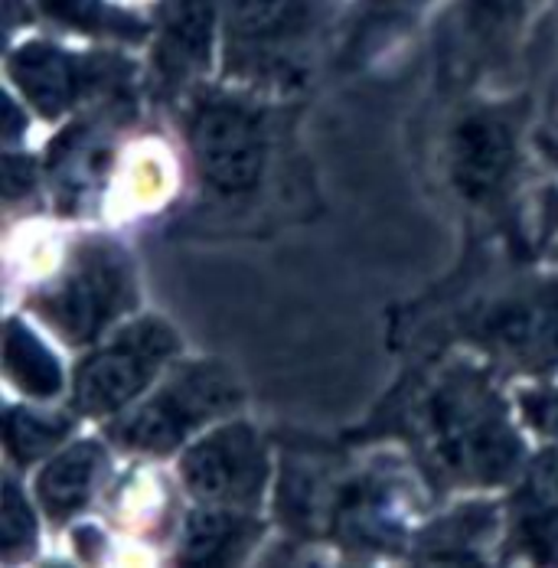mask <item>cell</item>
<instances>
[{"mask_svg": "<svg viewBox=\"0 0 558 568\" xmlns=\"http://www.w3.org/2000/svg\"><path fill=\"white\" fill-rule=\"evenodd\" d=\"M432 438L435 455L460 480L500 484L519 464V442L506 422L500 398L487 383L457 376L432 398Z\"/></svg>", "mask_w": 558, "mask_h": 568, "instance_id": "6da1fadb", "label": "cell"}, {"mask_svg": "<svg viewBox=\"0 0 558 568\" xmlns=\"http://www.w3.org/2000/svg\"><path fill=\"white\" fill-rule=\"evenodd\" d=\"M131 304V265L109 242L79 248L72 265L59 275V282L37 301L40 314L69 343L95 341Z\"/></svg>", "mask_w": 558, "mask_h": 568, "instance_id": "7a4b0ae2", "label": "cell"}, {"mask_svg": "<svg viewBox=\"0 0 558 568\" xmlns=\"http://www.w3.org/2000/svg\"><path fill=\"white\" fill-rule=\"evenodd\" d=\"M235 402L239 386L220 363H193L180 369L148 405L131 412L114 428V438L138 452H170L193 428L220 418Z\"/></svg>", "mask_w": 558, "mask_h": 568, "instance_id": "3957f363", "label": "cell"}, {"mask_svg": "<svg viewBox=\"0 0 558 568\" xmlns=\"http://www.w3.org/2000/svg\"><path fill=\"white\" fill-rule=\"evenodd\" d=\"M176 349L164 321H138L105 349L92 353L75 376V405L85 415H105L138 396Z\"/></svg>", "mask_w": 558, "mask_h": 568, "instance_id": "277c9868", "label": "cell"}, {"mask_svg": "<svg viewBox=\"0 0 558 568\" xmlns=\"http://www.w3.org/2000/svg\"><path fill=\"white\" fill-rule=\"evenodd\" d=\"M190 141L203 176L225 193L248 190L265 164L262 114L232 99H206L190 121Z\"/></svg>", "mask_w": 558, "mask_h": 568, "instance_id": "5b68a950", "label": "cell"}, {"mask_svg": "<svg viewBox=\"0 0 558 568\" xmlns=\"http://www.w3.org/2000/svg\"><path fill=\"white\" fill-rule=\"evenodd\" d=\"M183 477L200 500L223 507H248L262 497L268 480L265 445L248 425L220 428L186 455Z\"/></svg>", "mask_w": 558, "mask_h": 568, "instance_id": "8992f818", "label": "cell"}, {"mask_svg": "<svg viewBox=\"0 0 558 568\" xmlns=\"http://www.w3.org/2000/svg\"><path fill=\"white\" fill-rule=\"evenodd\" d=\"M118 72H121V65L114 59L79 62V59L65 57L53 47H43V43H30V47L17 50L10 57L13 82L33 102V109L43 112L47 118L62 114L82 95V89L105 85V82H112Z\"/></svg>", "mask_w": 558, "mask_h": 568, "instance_id": "52a82bcc", "label": "cell"}, {"mask_svg": "<svg viewBox=\"0 0 558 568\" xmlns=\"http://www.w3.org/2000/svg\"><path fill=\"white\" fill-rule=\"evenodd\" d=\"M229 40L248 59L278 57L324 13V0H225Z\"/></svg>", "mask_w": 558, "mask_h": 568, "instance_id": "ba28073f", "label": "cell"}, {"mask_svg": "<svg viewBox=\"0 0 558 568\" xmlns=\"http://www.w3.org/2000/svg\"><path fill=\"white\" fill-rule=\"evenodd\" d=\"M513 131L497 114H474L454 131L450 168L470 200L494 196L513 168Z\"/></svg>", "mask_w": 558, "mask_h": 568, "instance_id": "9c48e42d", "label": "cell"}, {"mask_svg": "<svg viewBox=\"0 0 558 568\" xmlns=\"http://www.w3.org/2000/svg\"><path fill=\"white\" fill-rule=\"evenodd\" d=\"M216 0H164L158 72L168 89L203 72L213 50Z\"/></svg>", "mask_w": 558, "mask_h": 568, "instance_id": "30bf717a", "label": "cell"}, {"mask_svg": "<svg viewBox=\"0 0 558 568\" xmlns=\"http://www.w3.org/2000/svg\"><path fill=\"white\" fill-rule=\"evenodd\" d=\"M99 474H102V452L92 442L59 455L40 477V500L47 513L65 519L75 510H82L95 490Z\"/></svg>", "mask_w": 558, "mask_h": 568, "instance_id": "8fae6325", "label": "cell"}, {"mask_svg": "<svg viewBox=\"0 0 558 568\" xmlns=\"http://www.w3.org/2000/svg\"><path fill=\"white\" fill-rule=\"evenodd\" d=\"M497 341L529 363H552L558 356V297L509 307L497 321Z\"/></svg>", "mask_w": 558, "mask_h": 568, "instance_id": "7c38bea8", "label": "cell"}, {"mask_svg": "<svg viewBox=\"0 0 558 568\" xmlns=\"http://www.w3.org/2000/svg\"><path fill=\"white\" fill-rule=\"evenodd\" d=\"M255 536V526L229 510H200L190 516L186 542H183V562L190 566H220L239 556L248 539Z\"/></svg>", "mask_w": 558, "mask_h": 568, "instance_id": "4fadbf2b", "label": "cell"}, {"mask_svg": "<svg viewBox=\"0 0 558 568\" xmlns=\"http://www.w3.org/2000/svg\"><path fill=\"white\" fill-rule=\"evenodd\" d=\"M3 366L7 376L27 393V396L50 398L59 393V363L50 356V349L37 341L27 327L17 321L7 324L3 337Z\"/></svg>", "mask_w": 558, "mask_h": 568, "instance_id": "5bb4252c", "label": "cell"}, {"mask_svg": "<svg viewBox=\"0 0 558 568\" xmlns=\"http://www.w3.org/2000/svg\"><path fill=\"white\" fill-rule=\"evenodd\" d=\"M40 7L72 30H85V33H112L121 40H141L144 37V23L114 10L102 0H40Z\"/></svg>", "mask_w": 558, "mask_h": 568, "instance_id": "9a60e30c", "label": "cell"}, {"mask_svg": "<svg viewBox=\"0 0 558 568\" xmlns=\"http://www.w3.org/2000/svg\"><path fill=\"white\" fill-rule=\"evenodd\" d=\"M65 432H69L65 418H50V415L17 408L7 415V452L20 464H30L37 457L50 455L65 438Z\"/></svg>", "mask_w": 558, "mask_h": 568, "instance_id": "2e32d148", "label": "cell"}, {"mask_svg": "<svg viewBox=\"0 0 558 568\" xmlns=\"http://www.w3.org/2000/svg\"><path fill=\"white\" fill-rule=\"evenodd\" d=\"M33 542V516L20 490L7 480L3 487V556H17Z\"/></svg>", "mask_w": 558, "mask_h": 568, "instance_id": "e0dca14e", "label": "cell"}, {"mask_svg": "<svg viewBox=\"0 0 558 568\" xmlns=\"http://www.w3.org/2000/svg\"><path fill=\"white\" fill-rule=\"evenodd\" d=\"M529 504L542 516V529L546 519L558 516V452H549L536 460L529 474Z\"/></svg>", "mask_w": 558, "mask_h": 568, "instance_id": "ac0fdd59", "label": "cell"}, {"mask_svg": "<svg viewBox=\"0 0 558 568\" xmlns=\"http://www.w3.org/2000/svg\"><path fill=\"white\" fill-rule=\"evenodd\" d=\"M470 7H474V23L487 33H497L529 7V0H470Z\"/></svg>", "mask_w": 558, "mask_h": 568, "instance_id": "d6986e66", "label": "cell"}, {"mask_svg": "<svg viewBox=\"0 0 558 568\" xmlns=\"http://www.w3.org/2000/svg\"><path fill=\"white\" fill-rule=\"evenodd\" d=\"M526 408H529V418H532V425L539 432L558 435V393H549V396L542 398H529Z\"/></svg>", "mask_w": 558, "mask_h": 568, "instance_id": "ffe728a7", "label": "cell"}, {"mask_svg": "<svg viewBox=\"0 0 558 568\" xmlns=\"http://www.w3.org/2000/svg\"><path fill=\"white\" fill-rule=\"evenodd\" d=\"M33 164L27 158H7V168H3V183H7V196H23L33 183Z\"/></svg>", "mask_w": 558, "mask_h": 568, "instance_id": "44dd1931", "label": "cell"}]
</instances>
